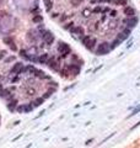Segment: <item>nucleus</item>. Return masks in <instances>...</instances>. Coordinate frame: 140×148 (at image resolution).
<instances>
[{
    "label": "nucleus",
    "instance_id": "1",
    "mask_svg": "<svg viewBox=\"0 0 140 148\" xmlns=\"http://www.w3.org/2000/svg\"><path fill=\"white\" fill-rule=\"evenodd\" d=\"M81 42H82V44L85 46L86 49L93 52L95 48H96V43H97V40H96L95 37L88 36V35H84L82 37H81Z\"/></svg>",
    "mask_w": 140,
    "mask_h": 148
},
{
    "label": "nucleus",
    "instance_id": "2",
    "mask_svg": "<svg viewBox=\"0 0 140 148\" xmlns=\"http://www.w3.org/2000/svg\"><path fill=\"white\" fill-rule=\"evenodd\" d=\"M39 32V36H41V40L43 41V43L44 44H46V46H52V43H53L54 42V35L53 33H52L50 31H49V30H46V28H44V30H42V31H38Z\"/></svg>",
    "mask_w": 140,
    "mask_h": 148
},
{
    "label": "nucleus",
    "instance_id": "3",
    "mask_svg": "<svg viewBox=\"0 0 140 148\" xmlns=\"http://www.w3.org/2000/svg\"><path fill=\"white\" fill-rule=\"evenodd\" d=\"M26 40L27 42L32 43V44H37L39 41H41V36H39V32L37 31V28H31L28 30L27 33H26Z\"/></svg>",
    "mask_w": 140,
    "mask_h": 148
},
{
    "label": "nucleus",
    "instance_id": "4",
    "mask_svg": "<svg viewBox=\"0 0 140 148\" xmlns=\"http://www.w3.org/2000/svg\"><path fill=\"white\" fill-rule=\"evenodd\" d=\"M57 51L59 52V54H60L62 58H66L70 53H71V48L68 43L65 42H59L58 47H57Z\"/></svg>",
    "mask_w": 140,
    "mask_h": 148
},
{
    "label": "nucleus",
    "instance_id": "5",
    "mask_svg": "<svg viewBox=\"0 0 140 148\" xmlns=\"http://www.w3.org/2000/svg\"><path fill=\"white\" fill-rule=\"evenodd\" d=\"M109 51H111L109 42H102L95 48V53L97 56H106L109 53Z\"/></svg>",
    "mask_w": 140,
    "mask_h": 148
},
{
    "label": "nucleus",
    "instance_id": "6",
    "mask_svg": "<svg viewBox=\"0 0 140 148\" xmlns=\"http://www.w3.org/2000/svg\"><path fill=\"white\" fill-rule=\"evenodd\" d=\"M25 72V64L21 63V62H17L12 65V68L10 70L11 75H21L22 73Z\"/></svg>",
    "mask_w": 140,
    "mask_h": 148
},
{
    "label": "nucleus",
    "instance_id": "7",
    "mask_svg": "<svg viewBox=\"0 0 140 148\" xmlns=\"http://www.w3.org/2000/svg\"><path fill=\"white\" fill-rule=\"evenodd\" d=\"M47 65L52 70H54V72H59V70H60V63H59V61H58L55 57H49L48 62H47Z\"/></svg>",
    "mask_w": 140,
    "mask_h": 148
},
{
    "label": "nucleus",
    "instance_id": "8",
    "mask_svg": "<svg viewBox=\"0 0 140 148\" xmlns=\"http://www.w3.org/2000/svg\"><path fill=\"white\" fill-rule=\"evenodd\" d=\"M123 24H124V27H127L129 30L134 28L138 24V17L136 16H133V17H127L123 20Z\"/></svg>",
    "mask_w": 140,
    "mask_h": 148
},
{
    "label": "nucleus",
    "instance_id": "9",
    "mask_svg": "<svg viewBox=\"0 0 140 148\" xmlns=\"http://www.w3.org/2000/svg\"><path fill=\"white\" fill-rule=\"evenodd\" d=\"M130 31L131 30H129V28H127V27H123L119 32H118V35H117V38L119 40V41H125L129 37V35H130Z\"/></svg>",
    "mask_w": 140,
    "mask_h": 148
},
{
    "label": "nucleus",
    "instance_id": "10",
    "mask_svg": "<svg viewBox=\"0 0 140 148\" xmlns=\"http://www.w3.org/2000/svg\"><path fill=\"white\" fill-rule=\"evenodd\" d=\"M16 110L19 111L20 114H27V112H31V111L33 110V106L31 105V104H21V105H17Z\"/></svg>",
    "mask_w": 140,
    "mask_h": 148
},
{
    "label": "nucleus",
    "instance_id": "11",
    "mask_svg": "<svg viewBox=\"0 0 140 148\" xmlns=\"http://www.w3.org/2000/svg\"><path fill=\"white\" fill-rule=\"evenodd\" d=\"M72 35H75V36H79V37H82L84 35H85V30H84V27H81V26H74L72 28H71V31H70Z\"/></svg>",
    "mask_w": 140,
    "mask_h": 148
},
{
    "label": "nucleus",
    "instance_id": "12",
    "mask_svg": "<svg viewBox=\"0 0 140 148\" xmlns=\"http://www.w3.org/2000/svg\"><path fill=\"white\" fill-rule=\"evenodd\" d=\"M4 42L7 44V46H9L12 51H16L17 48H16V44H15V41H14V38H12V37L9 35V36H5L4 37Z\"/></svg>",
    "mask_w": 140,
    "mask_h": 148
},
{
    "label": "nucleus",
    "instance_id": "13",
    "mask_svg": "<svg viewBox=\"0 0 140 148\" xmlns=\"http://www.w3.org/2000/svg\"><path fill=\"white\" fill-rule=\"evenodd\" d=\"M6 102H7L6 106H7V109H9L10 111L16 110V107H17V99L16 98H12V99H10L9 101H6Z\"/></svg>",
    "mask_w": 140,
    "mask_h": 148
},
{
    "label": "nucleus",
    "instance_id": "14",
    "mask_svg": "<svg viewBox=\"0 0 140 148\" xmlns=\"http://www.w3.org/2000/svg\"><path fill=\"white\" fill-rule=\"evenodd\" d=\"M123 12H124V15H125L127 17L135 16V10H134V7H133V6H124Z\"/></svg>",
    "mask_w": 140,
    "mask_h": 148
},
{
    "label": "nucleus",
    "instance_id": "15",
    "mask_svg": "<svg viewBox=\"0 0 140 148\" xmlns=\"http://www.w3.org/2000/svg\"><path fill=\"white\" fill-rule=\"evenodd\" d=\"M48 59H49V54L48 53H42L39 56H37V62L41 63V64H47Z\"/></svg>",
    "mask_w": 140,
    "mask_h": 148
},
{
    "label": "nucleus",
    "instance_id": "16",
    "mask_svg": "<svg viewBox=\"0 0 140 148\" xmlns=\"http://www.w3.org/2000/svg\"><path fill=\"white\" fill-rule=\"evenodd\" d=\"M44 101H46V99H44L43 96H42V98H36L33 101H31L29 104H31V105H32L33 107H37V106H41Z\"/></svg>",
    "mask_w": 140,
    "mask_h": 148
},
{
    "label": "nucleus",
    "instance_id": "17",
    "mask_svg": "<svg viewBox=\"0 0 140 148\" xmlns=\"http://www.w3.org/2000/svg\"><path fill=\"white\" fill-rule=\"evenodd\" d=\"M36 67L34 65H32V64H27V65H25V72L24 73H27V74H34V72H36Z\"/></svg>",
    "mask_w": 140,
    "mask_h": 148
},
{
    "label": "nucleus",
    "instance_id": "18",
    "mask_svg": "<svg viewBox=\"0 0 140 148\" xmlns=\"http://www.w3.org/2000/svg\"><path fill=\"white\" fill-rule=\"evenodd\" d=\"M121 43H122V41H119V40L116 37L114 40H112V41L109 42V47H111V49H114V48H117L118 46H119Z\"/></svg>",
    "mask_w": 140,
    "mask_h": 148
},
{
    "label": "nucleus",
    "instance_id": "19",
    "mask_svg": "<svg viewBox=\"0 0 140 148\" xmlns=\"http://www.w3.org/2000/svg\"><path fill=\"white\" fill-rule=\"evenodd\" d=\"M113 3H114L117 6H127L128 0H114Z\"/></svg>",
    "mask_w": 140,
    "mask_h": 148
},
{
    "label": "nucleus",
    "instance_id": "20",
    "mask_svg": "<svg viewBox=\"0 0 140 148\" xmlns=\"http://www.w3.org/2000/svg\"><path fill=\"white\" fill-rule=\"evenodd\" d=\"M75 26V24L74 22H66L65 25H63V27L65 28V30H68V31H71V28Z\"/></svg>",
    "mask_w": 140,
    "mask_h": 148
},
{
    "label": "nucleus",
    "instance_id": "21",
    "mask_svg": "<svg viewBox=\"0 0 140 148\" xmlns=\"http://www.w3.org/2000/svg\"><path fill=\"white\" fill-rule=\"evenodd\" d=\"M82 3H84V0H70V4L72 6H80Z\"/></svg>",
    "mask_w": 140,
    "mask_h": 148
},
{
    "label": "nucleus",
    "instance_id": "22",
    "mask_svg": "<svg viewBox=\"0 0 140 148\" xmlns=\"http://www.w3.org/2000/svg\"><path fill=\"white\" fill-rule=\"evenodd\" d=\"M42 20H43L42 15H36V16H33V19H32V21L34 22V24H37V22H41Z\"/></svg>",
    "mask_w": 140,
    "mask_h": 148
},
{
    "label": "nucleus",
    "instance_id": "23",
    "mask_svg": "<svg viewBox=\"0 0 140 148\" xmlns=\"http://www.w3.org/2000/svg\"><path fill=\"white\" fill-rule=\"evenodd\" d=\"M43 1H44V5H46L47 10H50L52 6H53V3H52V0H43Z\"/></svg>",
    "mask_w": 140,
    "mask_h": 148
},
{
    "label": "nucleus",
    "instance_id": "24",
    "mask_svg": "<svg viewBox=\"0 0 140 148\" xmlns=\"http://www.w3.org/2000/svg\"><path fill=\"white\" fill-rule=\"evenodd\" d=\"M102 11H103V7L100 6V5H97V6L93 9V12H95V14H96V12H102Z\"/></svg>",
    "mask_w": 140,
    "mask_h": 148
},
{
    "label": "nucleus",
    "instance_id": "25",
    "mask_svg": "<svg viewBox=\"0 0 140 148\" xmlns=\"http://www.w3.org/2000/svg\"><path fill=\"white\" fill-rule=\"evenodd\" d=\"M36 94V90H34V89H27V95H34Z\"/></svg>",
    "mask_w": 140,
    "mask_h": 148
},
{
    "label": "nucleus",
    "instance_id": "26",
    "mask_svg": "<svg viewBox=\"0 0 140 148\" xmlns=\"http://www.w3.org/2000/svg\"><path fill=\"white\" fill-rule=\"evenodd\" d=\"M114 0H98V3H106V4H112Z\"/></svg>",
    "mask_w": 140,
    "mask_h": 148
},
{
    "label": "nucleus",
    "instance_id": "27",
    "mask_svg": "<svg viewBox=\"0 0 140 148\" xmlns=\"http://www.w3.org/2000/svg\"><path fill=\"white\" fill-rule=\"evenodd\" d=\"M109 14H111V16H112V17H116L117 16V11L116 10H111Z\"/></svg>",
    "mask_w": 140,
    "mask_h": 148
},
{
    "label": "nucleus",
    "instance_id": "28",
    "mask_svg": "<svg viewBox=\"0 0 140 148\" xmlns=\"http://www.w3.org/2000/svg\"><path fill=\"white\" fill-rule=\"evenodd\" d=\"M65 20H66V15H64V14H63L62 16H60V21H65Z\"/></svg>",
    "mask_w": 140,
    "mask_h": 148
},
{
    "label": "nucleus",
    "instance_id": "29",
    "mask_svg": "<svg viewBox=\"0 0 140 148\" xmlns=\"http://www.w3.org/2000/svg\"><path fill=\"white\" fill-rule=\"evenodd\" d=\"M52 17H53V19L54 17H58V14L57 12H53V14H52Z\"/></svg>",
    "mask_w": 140,
    "mask_h": 148
}]
</instances>
